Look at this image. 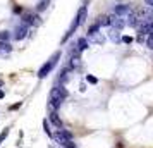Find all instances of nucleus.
I'll use <instances>...</instances> for the list:
<instances>
[{
    "mask_svg": "<svg viewBox=\"0 0 153 148\" xmlns=\"http://www.w3.org/2000/svg\"><path fill=\"white\" fill-rule=\"evenodd\" d=\"M65 97H67V90L64 88V85L55 86V88L52 90V93H50V109H55L57 110Z\"/></svg>",
    "mask_w": 153,
    "mask_h": 148,
    "instance_id": "nucleus-1",
    "label": "nucleus"
},
{
    "mask_svg": "<svg viewBox=\"0 0 153 148\" xmlns=\"http://www.w3.org/2000/svg\"><path fill=\"white\" fill-rule=\"evenodd\" d=\"M52 138L59 143V145H62L64 148H76L74 147V143H72V136H71L69 131H65V129H59L55 134H52Z\"/></svg>",
    "mask_w": 153,
    "mask_h": 148,
    "instance_id": "nucleus-2",
    "label": "nucleus"
},
{
    "mask_svg": "<svg viewBox=\"0 0 153 148\" xmlns=\"http://www.w3.org/2000/svg\"><path fill=\"white\" fill-rule=\"evenodd\" d=\"M59 59H60V52H55V55L50 57V60L45 65H42V69L38 71V78H45V76H48L50 72H52V69L55 67V64L59 62Z\"/></svg>",
    "mask_w": 153,
    "mask_h": 148,
    "instance_id": "nucleus-3",
    "label": "nucleus"
},
{
    "mask_svg": "<svg viewBox=\"0 0 153 148\" xmlns=\"http://www.w3.org/2000/svg\"><path fill=\"white\" fill-rule=\"evenodd\" d=\"M108 26H112L114 29H119V31H120V29L126 26V21L122 19V17L112 14V16H108Z\"/></svg>",
    "mask_w": 153,
    "mask_h": 148,
    "instance_id": "nucleus-4",
    "label": "nucleus"
},
{
    "mask_svg": "<svg viewBox=\"0 0 153 148\" xmlns=\"http://www.w3.org/2000/svg\"><path fill=\"white\" fill-rule=\"evenodd\" d=\"M131 12H132L131 7H129V5H124V4H120V5H115V7H114V14L119 16V17H122V19H126Z\"/></svg>",
    "mask_w": 153,
    "mask_h": 148,
    "instance_id": "nucleus-5",
    "label": "nucleus"
},
{
    "mask_svg": "<svg viewBox=\"0 0 153 148\" xmlns=\"http://www.w3.org/2000/svg\"><path fill=\"white\" fill-rule=\"evenodd\" d=\"M21 19H22V24H26V26H29V24H38V16L33 14V12H24Z\"/></svg>",
    "mask_w": 153,
    "mask_h": 148,
    "instance_id": "nucleus-6",
    "label": "nucleus"
},
{
    "mask_svg": "<svg viewBox=\"0 0 153 148\" xmlns=\"http://www.w3.org/2000/svg\"><path fill=\"white\" fill-rule=\"evenodd\" d=\"M26 35H28V26H26V24H21V26H17V28L14 29V38L16 40H22Z\"/></svg>",
    "mask_w": 153,
    "mask_h": 148,
    "instance_id": "nucleus-7",
    "label": "nucleus"
},
{
    "mask_svg": "<svg viewBox=\"0 0 153 148\" xmlns=\"http://www.w3.org/2000/svg\"><path fill=\"white\" fill-rule=\"evenodd\" d=\"M86 16H88V9H86V7L83 5V7L79 9V12H77V16H76V21L79 22V24H83V22L86 21Z\"/></svg>",
    "mask_w": 153,
    "mask_h": 148,
    "instance_id": "nucleus-8",
    "label": "nucleus"
},
{
    "mask_svg": "<svg viewBox=\"0 0 153 148\" xmlns=\"http://www.w3.org/2000/svg\"><path fill=\"white\" fill-rule=\"evenodd\" d=\"M48 120H50V122H52V124H53L55 127H59V129L62 127V122H60V119H59V115H57L55 112H52V114H50Z\"/></svg>",
    "mask_w": 153,
    "mask_h": 148,
    "instance_id": "nucleus-9",
    "label": "nucleus"
},
{
    "mask_svg": "<svg viewBox=\"0 0 153 148\" xmlns=\"http://www.w3.org/2000/svg\"><path fill=\"white\" fill-rule=\"evenodd\" d=\"M76 47H77V52H83V50H86V48H88V40H86V38H79Z\"/></svg>",
    "mask_w": 153,
    "mask_h": 148,
    "instance_id": "nucleus-10",
    "label": "nucleus"
},
{
    "mask_svg": "<svg viewBox=\"0 0 153 148\" xmlns=\"http://www.w3.org/2000/svg\"><path fill=\"white\" fill-rule=\"evenodd\" d=\"M48 4H50V0H38V4H36V10H38V12H43L45 9L48 7Z\"/></svg>",
    "mask_w": 153,
    "mask_h": 148,
    "instance_id": "nucleus-11",
    "label": "nucleus"
},
{
    "mask_svg": "<svg viewBox=\"0 0 153 148\" xmlns=\"http://www.w3.org/2000/svg\"><path fill=\"white\" fill-rule=\"evenodd\" d=\"M79 65H81V59H79L77 55H72V59H71V64H69V67H71V69H77Z\"/></svg>",
    "mask_w": 153,
    "mask_h": 148,
    "instance_id": "nucleus-12",
    "label": "nucleus"
},
{
    "mask_svg": "<svg viewBox=\"0 0 153 148\" xmlns=\"http://www.w3.org/2000/svg\"><path fill=\"white\" fill-rule=\"evenodd\" d=\"M108 36H110V40L112 42H119L120 40V35H119V29H110V33H108Z\"/></svg>",
    "mask_w": 153,
    "mask_h": 148,
    "instance_id": "nucleus-13",
    "label": "nucleus"
},
{
    "mask_svg": "<svg viewBox=\"0 0 153 148\" xmlns=\"http://www.w3.org/2000/svg\"><path fill=\"white\" fill-rule=\"evenodd\" d=\"M90 40L91 42H95V43H103L105 42V38L102 35H98V33H93V35H90Z\"/></svg>",
    "mask_w": 153,
    "mask_h": 148,
    "instance_id": "nucleus-14",
    "label": "nucleus"
},
{
    "mask_svg": "<svg viewBox=\"0 0 153 148\" xmlns=\"http://www.w3.org/2000/svg\"><path fill=\"white\" fill-rule=\"evenodd\" d=\"M98 26H108V16H100L97 21Z\"/></svg>",
    "mask_w": 153,
    "mask_h": 148,
    "instance_id": "nucleus-15",
    "label": "nucleus"
},
{
    "mask_svg": "<svg viewBox=\"0 0 153 148\" xmlns=\"http://www.w3.org/2000/svg\"><path fill=\"white\" fill-rule=\"evenodd\" d=\"M9 38H10V35H9V31H2L0 33V42H9Z\"/></svg>",
    "mask_w": 153,
    "mask_h": 148,
    "instance_id": "nucleus-16",
    "label": "nucleus"
},
{
    "mask_svg": "<svg viewBox=\"0 0 153 148\" xmlns=\"http://www.w3.org/2000/svg\"><path fill=\"white\" fill-rule=\"evenodd\" d=\"M0 52H10V45L5 42H0Z\"/></svg>",
    "mask_w": 153,
    "mask_h": 148,
    "instance_id": "nucleus-17",
    "label": "nucleus"
},
{
    "mask_svg": "<svg viewBox=\"0 0 153 148\" xmlns=\"http://www.w3.org/2000/svg\"><path fill=\"white\" fill-rule=\"evenodd\" d=\"M43 127H45V133L48 134L50 138H52V134H53V133L50 131V124H48V120H43Z\"/></svg>",
    "mask_w": 153,
    "mask_h": 148,
    "instance_id": "nucleus-18",
    "label": "nucleus"
},
{
    "mask_svg": "<svg viewBox=\"0 0 153 148\" xmlns=\"http://www.w3.org/2000/svg\"><path fill=\"white\" fill-rule=\"evenodd\" d=\"M98 29H100V26H98L97 22H95V24H93V26H91V28L88 29V35H93V33H98Z\"/></svg>",
    "mask_w": 153,
    "mask_h": 148,
    "instance_id": "nucleus-19",
    "label": "nucleus"
},
{
    "mask_svg": "<svg viewBox=\"0 0 153 148\" xmlns=\"http://www.w3.org/2000/svg\"><path fill=\"white\" fill-rule=\"evenodd\" d=\"M86 81L91 83V85H97V83H98V79L95 78V76H86Z\"/></svg>",
    "mask_w": 153,
    "mask_h": 148,
    "instance_id": "nucleus-20",
    "label": "nucleus"
},
{
    "mask_svg": "<svg viewBox=\"0 0 153 148\" xmlns=\"http://www.w3.org/2000/svg\"><path fill=\"white\" fill-rule=\"evenodd\" d=\"M7 134H9V129H4V133L0 134V145H2V141L7 138Z\"/></svg>",
    "mask_w": 153,
    "mask_h": 148,
    "instance_id": "nucleus-21",
    "label": "nucleus"
},
{
    "mask_svg": "<svg viewBox=\"0 0 153 148\" xmlns=\"http://www.w3.org/2000/svg\"><path fill=\"white\" fill-rule=\"evenodd\" d=\"M122 42L124 43H132V38L131 36H122Z\"/></svg>",
    "mask_w": 153,
    "mask_h": 148,
    "instance_id": "nucleus-22",
    "label": "nucleus"
},
{
    "mask_svg": "<svg viewBox=\"0 0 153 148\" xmlns=\"http://www.w3.org/2000/svg\"><path fill=\"white\" fill-rule=\"evenodd\" d=\"M148 47L153 48V35H150V38H148Z\"/></svg>",
    "mask_w": 153,
    "mask_h": 148,
    "instance_id": "nucleus-23",
    "label": "nucleus"
},
{
    "mask_svg": "<svg viewBox=\"0 0 153 148\" xmlns=\"http://www.w3.org/2000/svg\"><path fill=\"white\" fill-rule=\"evenodd\" d=\"M145 4L148 5V7H152V5H153V0H145Z\"/></svg>",
    "mask_w": 153,
    "mask_h": 148,
    "instance_id": "nucleus-24",
    "label": "nucleus"
},
{
    "mask_svg": "<svg viewBox=\"0 0 153 148\" xmlns=\"http://www.w3.org/2000/svg\"><path fill=\"white\" fill-rule=\"evenodd\" d=\"M4 97H5V91H4V90H0V98H4Z\"/></svg>",
    "mask_w": 153,
    "mask_h": 148,
    "instance_id": "nucleus-25",
    "label": "nucleus"
},
{
    "mask_svg": "<svg viewBox=\"0 0 153 148\" xmlns=\"http://www.w3.org/2000/svg\"><path fill=\"white\" fill-rule=\"evenodd\" d=\"M2 85H4V81H2V79H0V88H2Z\"/></svg>",
    "mask_w": 153,
    "mask_h": 148,
    "instance_id": "nucleus-26",
    "label": "nucleus"
},
{
    "mask_svg": "<svg viewBox=\"0 0 153 148\" xmlns=\"http://www.w3.org/2000/svg\"><path fill=\"white\" fill-rule=\"evenodd\" d=\"M150 9H152V14H153V5H152V7H150Z\"/></svg>",
    "mask_w": 153,
    "mask_h": 148,
    "instance_id": "nucleus-27",
    "label": "nucleus"
}]
</instances>
